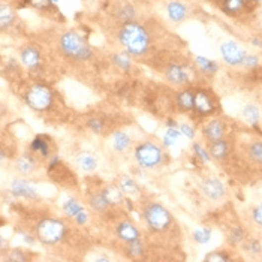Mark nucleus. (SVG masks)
<instances>
[{"label": "nucleus", "instance_id": "8fccbe9b", "mask_svg": "<svg viewBox=\"0 0 262 262\" xmlns=\"http://www.w3.org/2000/svg\"><path fill=\"white\" fill-rule=\"evenodd\" d=\"M50 2H51V3L54 5V3H57V2H58V0H50Z\"/></svg>", "mask_w": 262, "mask_h": 262}, {"label": "nucleus", "instance_id": "f257e3e1", "mask_svg": "<svg viewBox=\"0 0 262 262\" xmlns=\"http://www.w3.org/2000/svg\"><path fill=\"white\" fill-rule=\"evenodd\" d=\"M118 41L130 55H144L150 48V35L140 23L129 21L121 24L118 32Z\"/></svg>", "mask_w": 262, "mask_h": 262}, {"label": "nucleus", "instance_id": "bb28decb", "mask_svg": "<svg viewBox=\"0 0 262 262\" xmlns=\"http://www.w3.org/2000/svg\"><path fill=\"white\" fill-rule=\"evenodd\" d=\"M130 146V138L127 134L121 132V130H117L112 135V147L117 152H124L127 147Z\"/></svg>", "mask_w": 262, "mask_h": 262}, {"label": "nucleus", "instance_id": "09e8293b", "mask_svg": "<svg viewBox=\"0 0 262 262\" xmlns=\"http://www.w3.org/2000/svg\"><path fill=\"white\" fill-rule=\"evenodd\" d=\"M5 159H6V153H5V150L0 149V162L5 160Z\"/></svg>", "mask_w": 262, "mask_h": 262}, {"label": "nucleus", "instance_id": "3c124183", "mask_svg": "<svg viewBox=\"0 0 262 262\" xmlns=\"http://www.w3.org/2000/svg\"><path fill=\"white\" fill-rule=\"evenodd\" d=\"M217 2H220V3H223V2H225V0H217Z\"/></svg>", "mask_w": 262, "mask_h": 262}, {"label": "nucleus", "instance_id": "49530a36", "mask_svg": "<svg viewBox=\"0 0 262 262\" xmlns=\"http://www.w3.org/2000/svg\"><path fill=\"white\" fill-rule=\"evenodd\" d=\"M74 219L77 220V223H78V225H84V223H87V222H89V214H87L84 210H81V211H80V213H78Z\"/></svg>", "mask_w": 262, "mask_h": 262}, {"label": "nucleus", "instance_id": "603ef678", "mask_svg": "<svg viewBox=\"0 0 262 262\" xmlns=\"http://www.w3.org/2000/svg\"><path fill=\"white\" fill-rule=\"evenodd\" d=\"M0 250H2V247H0Z\"/></svg>", "mask_w": 262, "mask_h": 262}, {"label": "nucleus", "instance_id": "79ce46f5", "mask_svg": "<svg viewBox=\"0 0 262 262\" xmlns=\"http://www.w3.org/2000/svg\"><path fill=\"white\" fill-rule=\"evenodd\" d=\"M243 64L247 68H256L259 64V58L256 55H244V60H243Z\"/></svg>", "mask_w": 262, "mask_h": 262}, {"label": "nucleus", "instance_id": "b1692460", "mask_svg": "<svg viewBox=\"0 0 262 262\" xmlns=\"http://www.w3.org/2000/svg\"><path fill=\"white\" fill-rule=\"evenodd\" d=\"M247 6V0H225L222 3V11L228 15H237L244 11Z\"/></svg>", "mask_w": 262, "mask_h": 262}, {"label": "nucleus", "instance_id": "473e14b6", "mask_svg": "<svg viewBox=\"0 0 262 262\" xmlns=\"http://www.w3.org/2000/svg\"><path fill=\"white\" fill-rule=\"evenodd\" d=\"M27 259H29V252L23 249H12L6 255V261H11V262H24Z\"/></svg>", "mask_w": 262, "mask_h": 262}, {"label": "nucleus", "instance_id": "ea45409f", "mask_svg": "<svg viewBox=\"0 0 262 262\" xmlns=\"http://www.w3.org/2000/svg\"><path fill=\"white\" fill-rule=\"evenodd\" d=\"M243 237H244V234H243V231L240 228H234L229 232V241L231 243H241Z\"/></svg>", "mask_w": 262, "mask_h": 262}, {"label": "nucleus", "instance_id": "6ab92c4d", "mask_svg": "<svg viewBox=\"0 0 262 262\" xmlns=\"http://www.w3.org/2000/svg\"><path fill=\"white\" fill-rule=\"evenodd\" d=\"M209 153L213 159L216 160H223L228 157L229 155V144L228 141L225 140H217V141H213L210 143V147H209Z\"/></svg>", "mask_w": 262, "mask_h": 262}, {"label": "nucleus", "instance_id": "2eb2a0df", "mask_svg": "<svg viewBox=\"0 0 262 262\" xmlns=\"http://www.w3.org/2000/svg\"><path fill=\"white\" fill-rule=\"evenodd\" d=\"M166 14L172 23H181L187 17L189 11L187 6L183 2H180V0H171L166 5Z\"/></svg>", "mask_w": 262, "mask_h": 262}, {"label": "nucleus", "instance_id": "412c9836", "mask_svg": "<svg viewBox=\"0 0 262 262\" xmlns=\"http://www.w3.org/2000/svg\"><path fill=\"white\" fill-rule=\"evenodd\" d=\"M135 14H137L135 8L130 5V3H127V2L123 3V5H120V6L115 9V18H117L121 24L129 23V21H134Z\"/></svg>", "mask_w": 262, "mask_h": 262}, {"label": "nucleus", "instance_id": "e433bc0d", "mask_svg": "<svg viewBox=\"0 0 262 262\" xmlns=\"http://www.w3.org/2000/svg\"><path fill=\"white\" fill-rule=\"evenodd\" d=\"M27 3L35 8V9H39V11H47L52 6V3L50 0H27Z\"/></svg>", "mask_w": 262, "mask_h": 262}, {"label": "nucleus", "instance_id": "39448f33", "mask_svg": "<svg viewBox=\"0 0 262 262\" xmlns=\"http://www.w3.org/2000/svg\"><path fill=\"white\" fill-rule=\"evenodd\" d=\"M144 220L147 223V226L150 228V231L153 232H163L166 231L171 223H172V216L171 213L157 203H150L144 207L143 211Z\"/></svg>", "mask_w": 262, "mask_h": 262}, {"label": "nucleus", "instance_id": "a878e982", "mask_svg": "<svg viewBox=\"0 0 262 262\" xmlns=\"http://www.w3.org/2000/svg\"><path fill=\"white\" fill-rule=\"evenodd\" d=\"M89 204L90 207L98 211V213H104L109 209V204L106 203V200L102 196L101 192H96V193H92L90 195V198H89Z\"/></svg>", "mask_w": 262, "mask_h": 262}, {"label": "nucleus", "instance_id": "7c9ffc66", "mask_svg": "<svg viewBox=\"0 0 262 262\" xmlns=\"http://www.w3.org/2000/svg\"><path fill=\"white\" fill-rule=\"evenodd\" d=\"M81 210H84V209L81 207V204H80V203H77V201H75V200H72V198H71V200H68L66 203L63 204V211L66 213L69 217H75V216H77Z\"/></svg>", "mask_w": 262, "mask_h": 262}, {"label": "nucleus", "instance_id": "f03ea898", "mask_svg": "<svg viewBox=\"0 0 262 262\" xmlns=\"http://www.w3.org/2000/svg\"><path fill=\"white\" fill-rule=\"evenodd\" d=\"M60 51L72 58V60H80V61H87L92 58L93 52L87 41L75 30H68L60 36L58 41Z\"/></svg>", "mask_w": 262, "mask_h": 262}, {"label": "nucleus", "instance_id": "aec40b11", "mask_svg": "<svg viewBox=\"0 0 262 262\" xmlns=\"http://www.w3.org/2000/svg\"><path fill=\"white\" fill-rule=\"evenodd\" d=\"M36 165L38 163H36V159L33 155H24V156L18 157L15 162V168L21 175H30L32 172H35Z\"/></svg>", "mask_w": 262, "mask_h": 262}, {"label": "nucleus", "instance_id": "1a4fd4ad", "mask_svg": "<svg viewBox=\"0 0 262 262\" xmlns=\"http://www.w3.org/2000/svg\"><path fill=\"white\" fill-rule=\"evenodd\" d=\"M20 57H21V63L30 71H36L41 68V51L36 47L27 45L24 48H21L20 51Z\"/></svg>", "mask_w": 262, "mask_h": 262}, {"label": "nucleus", "instance_id": "dca6fc26", "mask_svg": "<svg viewBox=\"0 0 262 262\" xmlns=\"http://www.w3.org/2000/svg\"><path fill=\"white\" fill-rule=\"evenodd\" d=\"M102 196L106 200V203L109 204V207H114V206H118L121 201H123V192L121 189L118 187V184H108L105 186L102 190H101Z\"/></svg>", "mask_w": 262, "mask_h": 262}, {"label": "nucleus", "instance_id": "cd10ccee", "mask_svg": "<svg viewBox=\"0 0 262 262\" xmlns=\"http://www.w3.org/2000/svg\"><path fill=\"white\" fill-rule=\"evenodd\" d=\"M196 63H198L200 69H201L204 74L211 75V74H216V71H217V64H216V61L209 60V58H206V57H196Z\"/></svg>", "mask_w": 262, "mask_h": 262}, {"label": "nucleus", "instance_id": "423d86ee", "mask_svg": "<svg viewBox=\"0 0 262 262\" xmlns=\"http://www.w3.org/2000/svg\"><path fill=\"white\" fill-rule=\"evenodd\" d=\"M135 159L143 168H156L163 160V153L155 143H141L135 149Z\"/></svg>", "mask_w": 262, "mask_h": 262}, {"label": "nucleus", "instance_id": "f8f14e48", "mask_svg": "<svg viewBox=\"0 0 262 262\" xmlns=\"http://www.w3.org/2000/svg\"><path fill=\"white\" fill-rule=\"evenodd\" d=\"M225 132H226V127H225V123L222 120H211L203 129V134H204V137L209 143L223 140Z\"/></svg>", "mask_w": 262, "mask_h": 262}, {"label": "nucleus", "instance_id": "4468645a", "mask_svg": "<svg viewBox=\"0 0 262 262\" xmlns=\"http://www.w3.org/2000/svg\"><path fill=\"white\" fill-rule=\"evenodd\" d=\"M165 77L171 84L181 86V84L189 83V72L181 66V64H175V63L169 64V66L166 68Z\"/></svg>", "mask_w": 262, "mask_h": 262}, {"label": "nucleus", "instance_id": "f704fd0d", "mask_svg": "<svg viewBox=\"0 0 262 262\" xmlns=\"http://www.w3.org/2000/svg\"><path fill=\"white\" fill-rule=\"evenodd\" d=\"M87 126H89V129L92 130V132L96 134V135H101L102 130H104V121H102L101 118H98V117L90 118V120L87 121Z\"/></svg>", "mask_w": 262, "mask_h": 262}, {"label": "nucleus", "instance_id": "4be33fe9", "mask_svg": "<svg viewBox=\"0 0 262 262\" xmlns=\"http://www.w3.org/2000/svg\"><path fill=\"white\" fill-rule=\"evenodd\" d=\"M193 98L195 93L192 90H183L177 95V106L183 112H189L193 109Z\"/></svg>", "mask_w": 262, "mask_h": 262}, {"label": "nucleus", "instance_id": "0eeeda50", "mask_svg": "<svg viewBox=\"0 0 262 262\" xmlns=\"http://www.w3.org/2000/svg\"><path fill=\"white\" fill-rule=\"evenodd\" d=\"M193 109L200 115H211L216 111V102L210 92L198 90L193 98Z\"/></svg>", "mask_w": 262, "mask_h": 262}, {"label": "nucleus", "instance_id": "20e7f679", "mask_svg": "<svg viewBox=\"0 0 262 262\" xmlns=\"http://www.w3.org/2000/svg\"><path fill=\"white\" fill-rule=\"evenodd\" d=\"M24 101H26L27 106L32 108L33 111L44 112L52 106L54 96H52V92L48 86L36 83L27 89V92L24 95Z\"/></svg>", "mask_w": 262, "mask_h": 262}, {"label": "nucleus", "instance_id": "a211bd4d", "mask_svg": "<svg viewBox=\"0 0 262 262\" xmlns=\"http://www.w3.org/2000/svg\"><path fill=\"white\" fill-rule=\"evenodd\" d=\"M30 152L35 153V155H39L44 159H47L50 156V152H51V146H50L48 138L45 135L35 137V140L30 143Z\"/></svg>", "mask_w": 262, "mask_h": 262}, {"label": "nucleus", "instance_id": "ddd939ff", "mask_svg": "<svg viewBox=\"0 0 262 262\" xmlns=\"http://www.w3.org/2000/svg\"><path fill=\"white\" fill-rule=\"evenodd\" d=\"M117 237L120 240H123L124 243H130V241H135L138 238H141V232L140 229L129 220H123L117 225Z\"/></svg>", "mask_w": 262, "mask_h": 262}, {"label": "nucleus", "instance_id": "a18cd8bd", "mask_svg": "<svg viewBox=\"0 0 262 262\" xmlns=\"http://www.w3.org/2000/svg\"><path fill=\"white\" fill-rule=\"evenodd\" d=\"M246 249L252 253H259L261 252V244L256 240H250V241L246 243Z\"/></svg>", "mask_w": 262, "mask_h": 262}, {"label": "nucleus", "instance_id": "72a5a7b5", "mask_svg": "<svg viewBox=\"0 0 262 262\" xmlns=\"http://www.w3.org/2000/svg\"><path fill=\"white\" fill-rule=\"evenodd\" d=\"M180 138V132L177 130V127H168L166 134H165V138H163V144L166 147L172 146L177 140Z\"/></svg>", "mask_w": 262, "mask_h": 262}, {"label": "nucleus", "instance_id": "7ed1b4c3", "mask_svg": "<svg viewBox=\"0 0 262 262\" xmlns=\"http://www.w3.org/2000/svg\"><path fill=\"white\" fill-rule=\"evenodd\" d=\"M36 238L45 246H55L64 240L68 234V228L63 220L55 217H45L39 220L35 229Z\"/></svg>", "mask_w": 262, "mask_h": 262}, {"label": "nucleus", "instance_id": "4c0bfd02", "mask_svg": "<svg viewBox=\"0 0 262 262\" xmlns=\"http://www.w3.org/2000/svg\"><path fill=\"white\" fill-rule=\"evenodd\" d=\"M231 258H229V255L228 253H225V252H213V253H210V255H207L206 256V261L207 262H223V261H229Z\"/></svg>", "mask_w": 262, "mask_h": 262}, {"label": "nucleus", "instance_id": "c9c22d12", "mask_svg": "<svg viewBox=\"0 0 262 262\" xmlns=\"http://www.w3.org/2000/svg\"><path fill=\"white\" fill-rule=\"evenodd\" d=\"M210 237H211V231L210 229H196L195 232H193V238H195V241L196 243H207L209 240H210Z\"/></svg>", "mask_w": 262, "mask_h": 262}, {"label": "nucleus", "instance_id": "5701e85b", "mask_svg": "<svg viewBox=\"0 0 262 262\" xmlns=\"http://www.w3.org/2000/svg\"><path fill=\"white\" fill-rule=\"evenodd\" d=\"M77 162H78L80 168L84 169V171H87V172H93L98 168V159H96V156L92 155V153H89V152L80 153L78 157H77Z\"/></svg>", "mask_w": 262, "mask_h": 262}, {"label": "nucleus", "instance_id": "9b49d317", "mask_svg": "<svg viewBox=\"0 0 262 262\" xmlns=\"http://www.w3.org/2000/svg\"><path fill=\"white\" fill-rule=\"evenodd\" d=\"M203 192H204V195L207 196V198L211 200V201H219V200H222L223 196H225V193H226L223 183H222L219 178H214V177L207 178V180L203 183Z\"/></svg>", "mask_w": 262, "mask_h": 262}, {"label": "nucleus", "instance_id": "6e6552de", "mask_svg": "<svg viewBox=\"0 0 262 262\" xmlns=\"http://www.w3.org/2000/svg\"><path fill=\"white\" fill-rule=\"evenodd\" d=\"M220 54L223 57V60L231 64V66H238V64H243V60H244V55H246V51L235 42L232 41H228L225 44H222L220 47Z\"/></svg>", "mask_w": 262, "mask_h": 262}, {"label": "nucleus", "instance_id": "393cba45", "mask_svg": "<svg viewBox=\"0 0 262 262\" xmlns=\"http://www.w3.org/2000/svg\"><path fill=\"white\" fill-rule=\"evenodd\" d=\"M118 187L121 189V192L124 195H129V196L138 195V192H140V187H138L137 181L132 180L130 177H127V175H121L118 178Z\"/></svg>", "mask_w": 262, "mask_h": 262}, {"label": "nucleus", "instance_id": "a19ab883", "mask_svg": "<svg viewBox=\"0 0 262 262\" xmlns=\"http://www.w3.org/2000/svg\"><path fill=\"white\" fill-rule=\"evenodd\" d=\"M193 152H195V155L198 156L201 160H204V162H209V160H210L209 153H207V152H206V150H204L200 144H195V146H193Z\"/></svg>", "mask_w": 262, "mask_h": 262}, {"label": "nucleus", "instance_id": "37998d69", "mask_svg": "<svg viewBox=\"0 0 262 262\" xmlns=\"http://www.w3.org/2000/svg\"><path fill=\"white\" fill-rule=\"evenodd\" d=\"M252 217H253V222H255L256 225L262 226V204H259V206L253 210Z\"/></svg>", "mask_w": 262, "mask_h": 262}, {"label": "nucleus", "instance_id": "2f4dec72", "mask_svg": "<svg viewBox=\"0 0 262 262\" xmlns=\"http://www.w3.org/2000/svg\"><path fill=\"white\" fill-rule=\"evenodd\" d=\"M243 115H244V118H246L249 123L255 124V123H258V120H259V117H261V112H259L258 106H255V105H247V106L243 109Z\"/></svg>", "mask_w": 262, "mask_h": 262}, {"label": "nucleus", "instance_id": "58836bf2", "mask_svg": "<svg viewBox=\"0 0 262 262\" xmlns=\"http://www.w3.org/2000/svg\"><path fill=\"white\" fill-rule=\"evenodd\" d=\"M112 60H114V63L117 64V66H120L123 71L130 69V61H129L124 55H114Z\"/></svg>", "mask_w": 262, "mask_h": 262}, {"label": "nucleus", "instance_id": "c756f323", "mask_svg": "<svg viewBox=\"0 0 262 262\" xmlns=\"http://www.w3.org/2000/svg\"><path fill=\"white\" fill-rule=\"evenodd\" d=\"M126 252L129 253V256H132V258H140L143 253H144V244L141 241V238L135 240V241H130L127 243V249Z\"/></svg>", "mask_w": 262, "mask_h": 262}, {"label": "nucleus", "instance_id": "c03bdc74", "mask_svg": "<svg viewBox=\"0 0 262 262\" xmlns=\"http://www.w3.org/2000/svg\"><path fill=\"white\" fill-rule=\"evenodd\" d=\"M180 130H181V134H183L184 137H187V138H190V140L195 137V130H193V127L189 126V124H186V123L180 126Z\"/></svg>", "mask_w": 262, "mask_h": 262}, {"label": "nucleus", "instance_id": "f3484780", "mask_svg": "<svg viewBox=\"0 0 262 262\" xmlns=\"http://www.w3.org/2000/svg\"><path fill=\"white\" fill-rule=\"evenodd\" d=\"M17 14L12 6L0 3V30H8L15 24Z\"/></svg>", "mask_w": 262, "mask_h": 262}, {"label": "nucleus", "instance_id": "de8ad7c7", "mask_svg": "<svg viewBox=\"0 0 262 262\" xmlns=\"http://www.w3.org/2000/svg\"><path fill=\"white\" fill-rule=\"evenodd\" d=\"M166 126H168V127H177V121H174V120H168V121H166Z\"/></svg>", "mask_w": 262, "mask_h": 262}, {"label": "nucleus", "instance_id": "9d476101", "mask_svg": "<svg viewBox=\"0 0 262 262\" xmlns=\"http://www.w3.org/2000/svg\"><path fill=\"white\" fill-rule=\"evenodd\" d=\"M11 193L14 196H20V198H26V200H38L39 198L38 190L27 180H21V178H17L12 181Z\"/></svg>", "mask_w": 262, "mask_h": 262}, {"label": "nucleus", "instance_id": "c85d7f7f", "mask_svg": "<svg viewBox=\"0 0 262 262\" xmlns=\"http://www.w3.org/2000/svg\"><path fill=\"white\" fill-rule=\"evenodd\" d=\"M249 157H250L252 162H255L258 165H262V143L261 141L250 144V147H249Z\"/></svg>", "mask_w": 262, "mask_h": 262}]
</instances>
